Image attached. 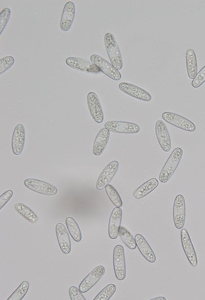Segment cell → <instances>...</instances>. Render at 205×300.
I'll return each mask as SVG.
<instances>
[{"label":"cell","mask_w":205,"mask_h":300,"mask_svg":"<svg viewBox=\"0 0 205 300\" xmlns=\"http://www.w3.org/2000/svg\"><path fill=\"white\" fill-rule=\"evenodd\" d=\"M183 151L179 147L175 148L169 156L159 176L162 183H166L176 170L182 156Z\"/></svg>","instance_id":"cell-1"},{"label":"cell","mask_w":205,"mask_h":300,"mask_svg":"<svg viewBox=\"0 0 205 300\" xmlns=\"http://www.w3.org/2000/svg\"><path fill=\"white\" fill-rule=\"evenodd\" d=\"M105 47L112 65L117 70L122 67V60L117 43L113 35L111 33L105 34Z\"/></svg>","instance_id":"cell-2"},{"label":"cell","mask_w":205,"mask_h":300,"mask_svg":"<svg viewBox=\"0 0 205 300\" xmlns=\"http://www.w3.org/2000/svg\"><path fill=\"white\" fill-rule=\"evenodd\" d=\"M113 268L116 279L122 281L126 277V263L125 251L121 245H116L113 249Z\"/></svg>","instance_id":"cell-3"},{"label":"cell","mask_w":205,"mask_h":300,"mask_svg":"<svg viewBox=\"0 0 205 300\" xmlns=\"http://www.w3.org/2000/svg\"><path fill=\"white\" fill-rule=\"evenodd\" d=\"M90 60L101 72L109 78L116 81L119 80L121 79V75L118 70L116 69L112 64L102 57L96 54H93L90 57Z\"/></svg>","instance_id":"cell-4"},{"label":"cell","mask_w":205,"mask_h":300,"mask_svg":"<svg viewBox=\"0 0 205 300\" xmlns=\"http://www.w3.org/2000/svg\"><path fill=\"white\" fill-rule=\"evenodd\" d=\"M161 117L166 122L183 130L192 132L196 129L192 122L177 113L165 112Z\"/></svg>","instance_id":"cell-5"},{"label":"cell","mask_w":205,"mask_h":300,"mask_svg":"<svg viewBox=\"0 0 205 300\" xmlns=\"http://www.w3.org/2000/svg\"><path fill=\"white\" fill-rule=\"evenodd\" d=\"M24 184L31 191L45 195H54L57 193V189L55 186L37 179H26Z\"/></svg>","instance_id":"cell-6"},{"label":"cell","mask_w":205,"mask_h":300,"mask_svg":"<svg viewBox=\"0 0 205 300\" xmlns=\"http://www.w3.org/2000/svg\"><path fill=\"white\" fill-rule=\"evenodd\" d=\"M173 218L174 225L177 229H181L186 220V202L181 194L176 196L173 209Z\"/></svg>","instance_id":"cell-7"},{"label":"cell","mask_w":205,"mask_h":300,"mask_svg":"<svg viewBox=\"0 0 205 300\" xmlns=\"http://www.w3.org/2000/svg\"><path fill=\"white\" fill-rule=\"evenodd\" d=\"M105 127L110 131L124 134H134L140 130L135 123L118 121H108L105 124Z\"/></svg>","instance_id":"cell-8"},{"label":"cell","mask_w":205,"mask_h":300,"mask_svg":"<svg viewBox=\"0 0 205 300\" xmlns=\"http://www.w3.org/2000/svg\"><path fill=\"white\" fill-rule=\"evenodd\" d=\"M118 167V162L113 160L104 168L96 181V187L98 190H102L109 184L117 173Z\"/></svg>","instance_id":"cell-9"},{"label":"cell","mask_w":205,"mask_h":300,"mask_svg":"<svg viewBox=\"0 0 205 300\" xmlns=\"http://www.w3.org/2000/svg\"><path fill=\"white\" fill-rule=\"evenodd\" d=\"M105 272V268L102 265L94 268L81 281L79 289L82 293H85L92 288L101 279Z\"/></svg>","instance_id":"cell-10"},{"label":"cell","mask_w":205,"mask_h":300,"mask_svg":"<svg viewBox=\"0 0 205 300\" xmlns=\"http://www.w3.org/2000/svg\"><path fill=\"white\" fill-rule=\"evenodd\" d=\"M181 242L184 253L191 265L195 267L198 264L196 254L189 234L186 228L181 231Z\"/></svg>","instance_id":"cell-11"},{"label":"cell","mask_w":205,"mask_h":300,"mask_svg":"<svg viewBox=\"0 0 205 300\" xmlns=\"http://www.w3.org/2000/svg\"><path fill=\"white\" fill-rule=\"evenodd\" d=\"M155 133L161 149L168 152L171 148V141L169 131L165 123L161 120H158L155 124Z\"/></svg>","instance_id":"cell-12"},{"label":"cell","mask_w":205,"mask_h":300,"mask_svg":"<svg viewBox=\"0 0 205 300\" xmlns=\"http://www.w3.org/2000/svg\"><path fill=\"white\" fill-rule=\"evenodd\" d=\"M87 103L90 113L94 120L100 123L104 121V113L99 99L94 92L87 95Z\"/></svg>","instance_id":"cell-13"},{"label":"cell","mask_w":205,"mask_h":300,"mask_svg":"<svg viewBox=\"0 0 205 300\" xmlns=\"http://www.w3.org/2000/svg\"><path fill=\"white\" fill-rule=\"evenodd\" d=\"M26 132L24 125L21 124L17 125L14 129L11 142L12 150L15 155H18L22 152Z\"/></svg>","instance_id":"cell-14"},{"label":"cell","mask_w":205,"mask_h":300,"mask_svg":"<svg viewBox=\"0 0 205 300\" xmlns=\"http://www.w3.org/2000/svg\"><path fill=\"white\" fill-rule=\"evenodd\" d=\"M119 88L125 94L139 100L144 101L151 100V96L148 91L132 84L121 82L119 84Z\"/></svg>","instance_id":"cell-15"},{"label":"cell","mask_w":205,"mask_h":300,"mask_svg":"<svg viewBox=\"0 0 205 300\" xmlns=\"http://www.w3.org/2000/svg\"><path fill=\"white\" fill-rule=\"evenodd\" d=\"M66 62L70 67L88 73H99L100 70L91 61L83 58L70 57L66 59Z\"/></svg>","instance_id":"cell-16"},{"label":"cell","mask_w":205,"mask_h":300,"mask_svg":"<svg viewBox=\"0 0 205 300\" xmlns=\"http://www.w3.org/2000/svg\"><path fill=\"white\" fill-rule=\"evenodd\" d=\"M75 15L74 4L69 1L66 3L61 16L60 28L65 32L70 30L73 22Z\"/></svg>","instance_id":"cell-17"},{"label":"cell","mask_w":205,"mask_h":300,"mask_svg":"<svg viewBox=\"0 0 205 300\" xmlns=\"http://www.w3.org/2000/svg\"><path fill=\"white\" fill-rule=\"evenodd\" d=\"M55 233L61 251L65 254H68L71 251V241L65 225L61 223H57L55 226Z\"/></svg>","instance_id":"cell-18"},{"label":"cell","mask_w":205,"mask_h":300,"mask_svg":"<svg viewBox=\"0 0 205 300\" xmlns=\"http://www.w3.org/2000/svg\"><path fill=\"white\" fill-rule=\"evenodd\" d=\"M121 218V209L118 207L114 208L111 214L108 224V234L112 239H116L118 236Z\"/></svg>","instance_id":"cell-19"},{"label":"cell","mask_w":205,"mask_h":300,"mask_svg":"<svg viewBox=\"0 0 205 300\" xmlns=\"http://www.w3.org/2000/svg\"><path fill=\"white\" fill-rule=\"evenodd\" d=\"M137 247L143 257L149 262L154 263L156 261L155 255L145 238L140 234L135 236Z\"/></svg>","instance_id":"cell-20"},{"label":"cell","mask_w":205,"mask_h":300,"mask_svg":"<svg viewBox=\"0 0 205 300\" xmlns=\"http://www.w3.org/2000/svg\"><path fill=\"white\" fill-rule=\"evenodd\" d=\"M110 131L106 128H102L97 134L95 139L93 153L95 155H100L104 151L109 141Z\"/></svg>","instance_id":"cell-21"},{"label":"cell","mask_w":205,"mask_h":300,"mask_svg":"<svg viewBox=\"0 0 205 300\" xmlns=\"http://www.w3.org/2000/svg\"><path fill=\"white\" fill-rule=\"evenodd\" d=\"M158 185V181L156 178H150L137 188L134 191L133 195L136 199H141L153 191Z\"/></svg>","instance_id":"cell-22"},{"label":"cell","mask_w":205,"mask_h":300,"mask_svg":"<svg viewBox=\"0 0 205 300\" xmlns=\"http://www.w3.org/2000/svg\"><path fill=\"white\" fill-rule=\"evenodd\" d=\"M188 75L190 79H194L197 74V62L194 51L188 49L186 55Z\"/></svg>","instance_id":"cell-23"},{"label":"cell","mask_w":205,"mask_h":300,"mask_svg":"<svg viewBox=\"0 0 205 300\" xmlns=\"http://www.w3.org/2000/svg\"><path fill=\"white\" fill-rule=\"evenodd\" d=\"M15 210L24 218L32 223L37 222L38 218L36 214L28 206L22 202H17L14 205Z\"/></svg>","instance_id":"cell-24"},{"label":"cell","mask_w":205,"mask_h":300,"mask_svg":"<svg viewBox=\"0 0 205 300\" xmlns=\"http://www.w3.org/2000/svg\"><path fill=\"white\" fill-rule=\"evenodd\" d=\"M66 224L72 239L76 242L80 241L81 233L75 220L71 217H68L66 219Z\"/></svg>","instance_id":"cell-25"},{"label":"cell","mask_w":205,"mask_h":300,"mask_svg":"<svg viewBox=\"0 0 205 300\" xmlns=\"http://www.w3.org/2000/svg\"><path fill=\"white\" fill-rule=\"evenodd\" d=\"M119 237L125 245L131 249H135L136 244L135 238L125 227L120 226L119 229Z\"/></svg>","instance_id":"cell-26"},{"label":"cell","mask_w":205,"mask_h":300,"mask_svg":"<svg viewBox=\"0 0 205 300\" xmlns=\"http://www.w3.org/2000/svg\"><path fill=\"white\" fill-rule=\"evenodd\" d=\"M106 193L111 201L116 206L120 207L122 205L121 198L116 190L111 184H108L105 187Z\"/></svg>","instance_id":"cell-27"},{"label":"cell","mask_w":205,"mask_h":300,"mask_svg":"<svg viewBox=\"0 0 205 300\" xmlns=\"http://www.w3.org/2000/svg\"><path fill=\"white\" fill-rule=\"evenodd\" d=\"M29 288V282L27 281H23L7 300H22L28 292Z\"/></svg>","instance_id":"cell-28"},{"label":"cell","mask_w":205,"mask_h":300,"mask_svg":"<svg viewBox=\"0 0 205 300\" xmlns=\"http://www.w3.org/2000/svg\"><path fill=\"white\" fill-rule=\"evenodd\" d=\"M116 290V286L113 284H109L97 294L93 300H109Z\"/></svg>","instance_id":"cell-29"},{"label":"cell","mask_w":205,"mask_h":300,"mask_svg":"<svg viewBox=\"0 0 205 300\" xmlns=\"http://www.w3.org/2000/svg\"><path fill=\"white\" fill-rule=\"evenodd\" d=\"M11 10L8 8H4L0 13V34L1 35L7 26L11 16Z\"/></svg>","instance_id":"cell-30"},{"label":"cell","mask_w":205,"mask_h":300,"mask_svg":"<svg viewBox=\"0 0 205 300\" xmlns=\"http://www.w3.org/2000/svg\"><path fill=\"white\" fill-rule=\"evenodd\" d=\"M14 63L13 57L9 56L5 57L0 60V74L5 73L11 67Z\"/></svg>","instance_id":"cell-31"},{"label":"cell","mask_w":205,"mask_h":300,"mask_svg":"<svg viewBox=\"0 0 205 300\" xmlns=\"http://www.w3.org/2000/svg\"><path fill=\"white\" fill-rule=\"evenodd\" d=\"M205 82V65L197 73L191 82L192 86L198 88Z\"/></svg>","instance_id":"cell-32"},{"label":"cell","mask_w":205,"mask_h":300,"mask_svg":"<svg viewBox=\"0 0 205 300\" xmlns=\"http://www.w3.org/2000/svg\"><path fill=\"white\" fill-rule=\"evenodd\" d=\"M69 293L71 300H86L80 290L75 286L70 287Z\"/></svg>","instance_id":"cell-33"},{"label":"cell","mask_w":205,"mask_h":300,"mask_svg":"<svg viewBox=\"0 0 205 300\" xmlns=\"http://www.w3.org/2000/svg\"><path fill=\"white\" fill-rule=\"evenodd\" d=\"M13 192L11 190H8L4 192L0 196V210H1L9 201L13 195Z\"/></svg>","instance_id":"cell-34"},{"label":"cell","mask_w":205,"mask_h":300,"mask_svg":"<svg viewBox=\"0 0 205 300\" xmlns=\"http://www.w3.org/2000/svg\"><path fill=\"white\" fill-rule=\"evenodd\" d=\"M166 298L163 296H159V297H155L153 298L152 299H151V300H166Z\"/></svg>","instance_id":"cell-35"}]
</instances>
